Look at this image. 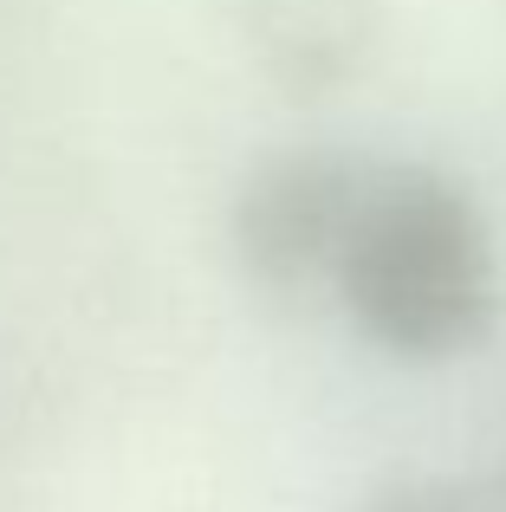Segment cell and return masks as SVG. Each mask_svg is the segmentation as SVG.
Returning <instances> with one entry per match:
<instances>
[{
    "instance_id": "obj_1",
    "label": "cell",
    "mask_w": 506,
    "mask_h": 512,
    "mask_svg": "<svg viewBox=\"0 0 506 512\" xmlns=\"http://www.w3.org/2000/svg\"><path fill=\"white\" fill-rule=\"evenodd\" d=\"M325 286L370 344L416 363L474 350L500 312L481 208L422 163H364Z\"/></svg>"
},
{
    "instance_id": "obj_2",
    "label": "cell",
    "mask_w": 506,
    "mask_h": 512,
    "mask_svg": "<svg viewBox=\"0 0 506 512\" xmlns=\"http://www.w3.org/2000/svg\"><path fill=\"white\" fill-rule=\"evenodd\" d=\"M357 182H364V156H338V150L266 156L228 208V240L241 273L273 292L325 286V266L344 234Z\"/></svg>"
},
{
    "instance_id": "obj_3",
    "label": "cell",
    "mask_w": 506,
    "mask_h": 512,
    "mask_svg": "<svg viewBox=\"0 0 506 512\" xmlns=\"http://www.w3.org/2000/svg\"><path fill=\"white\" fill-rule=\"evenodd\" d=\"M364 512H487L481 487H448V480H403L383 487Z\"/></svg>"
},
{
    "instance_id": "obj_4",
    "label": "cell",
    "mask_w": 506,
    "mask_h": 512,
    "mask_svg": "<svg viewBox=\"0 0 506 512\" xmlns=\"http://www.w3.org/2000/svg\"><path fill=\"white\" fill-rule=\"evenodd\" d=\"M481 500H487V512H506V467H500V474L481 487Z\"/></svg>"
}]
</instances>
